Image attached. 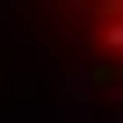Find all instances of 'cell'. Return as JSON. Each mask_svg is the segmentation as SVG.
<instances>
[{
	"label": "cell",
	"mask_w": 123,
	"mask_h": 123,
	"mask_svg": "<svg viewBox=\"0 0 123 123\" xmlns=\"http://www.w3.org/2000/svg\"><path fill=\"white\" fill-rule=\"evenodd\" d=\"M109 7H116V15H123V0H109Z\"/></svg>",
	"instance_id": "cell-1"
}]
</instances>
